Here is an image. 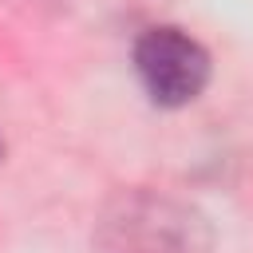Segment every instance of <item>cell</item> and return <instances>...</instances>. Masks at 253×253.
<instances>
[{"instance_id":"cell-2","label":"cell","mask_w":253,"mask_h":253,"mask_svg":"<svg viewBox=\"0 0 253 253\" xmlns=\"http://www.w3.org/2000/svg\"><path fill=\"white\" fill-rule=\"evenodd\" d=\"M134 71L158 107H186L210 83V51L182 28H146L134 43Z\"/></svg>"},{"instance_id":"cell-1","label":"cell","mask_w":253,"mask_h":253,"mask_svg":"<svg viewBox=\"0 0 253 253\" xmlns=\"http://www.w3.org/2000/svg\"><path fill=\"white\" fill-rule=\"evenodd\" d=\"M99 253H217L210 217L158 190H119L95 221Z\"/></svg>"}]
</instances>
